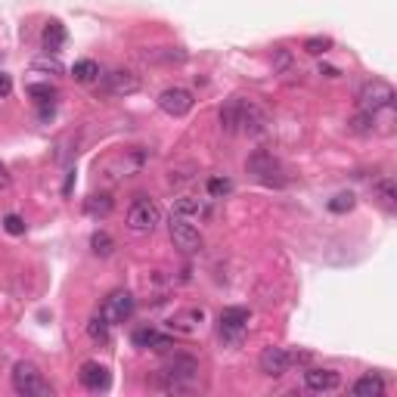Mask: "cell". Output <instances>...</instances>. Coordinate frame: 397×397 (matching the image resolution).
I'll return each instance as SVG.
<instances>
[{
    "instance_id": "1",
    "label": "cell",
    "mask_w": 397,
    "mask_h": 397,
    "mask_svg": "<svg viewBox=\"0 0 397 397\" xmlns=\"http://www.w3.org/2000/svg\"><path fill=\"white\" fill-rule=\"evenodd\" d=\"M152 385H156L158 391H168V394L193 391V388L199 385V360L190 357V354H174L156 373Z\"/></svg>"
},
{
    "instance_id": "2",
    "label": "cell",
    "mask_w": 397,
    "mask_h": 397,
    "mask_svg": "<svg viewBox=\"0 0 397 397\" xmlns=\"http://www.w3.org/2000/svg\"><path fill=\"white\" fill-rule=\"evenodd\" d=\"M10 382H13V391L22 397H53V388L44 382V373L34 364H29V360H19L13 366Z\"/></svg>"
},
{
    "instance_id": "3",
    "label": "cell",
    "mask_w": 397,
    "mask_h": 397,
    "mask_svg": "<svg viewBox=\"0 0 397 397\" xmlns=\"http://www.w3.org/2000/svg\"><path fill=\"white\" fill-rule=\"evenodd\" d=\"M158 224H162V208L156 205L149 196H137L134 202H130V208H128V227H130V233H152Z\"/></svg>"
},
{
    "instance_id": "4",
    "label": "cell",
    "mask_w": 397,
    "mask_h": 397,
    "mask_svg": "<svg viewBox=\"0 0 397 397\" xmlns=\"http://www.w3.org/2000/svg\"><path fill=\"white\" fill-rule=\"evenodd\" d=\"M394 87L388 84V81H382V78H373V81H366L364 87L357 90V106L364 109V112H382V109H391L394 106Z\"/></svg>"
},
{
    "instance_id": "5",
    "label": "cell",
    "mask_w": 397,
    "mask_h": 397,
    "mask_svg": "<svg viewBox=\"0 0 397 397\" xmlns=\"http://www.w3.org/2000/svg\"><path fill=\"white\" fill-rule=\"evenodd\" d=\"M168 236H171L174 248H180L183 255H196L202 248V233L193 227V220L177 218V214H171V220H168Z\"/></svg>"
},
{
    "instance_id": "6",
    "label": "cell",
    "mask_w": 397,
    "mask_h": 397,
    "mask_svg": "<svg viewBox=\"0 0 397 397\" xmlns=\"http://www.w3.org/2000/svg\"><path fill=\"white\" fill-rule=\"evenodd\" d=\"M248 313L246 308H224L218 317V329H220V338L227 341V345H239L242 338H246L248 332Z\"/></svg>"
},
{
    "instance_id": "7",
    "label": "cell",
    "mask_w": 397,
    "mask_h": 397,
    "mask_svg": "<svg viewBox=\"0 0 397 397\" xmlns=\"http://www.w3.org/2000/svg\"><path fill=\"white\" fill-rule=\"evenodd\" d=\"M270 124V115L267 109L261 106V103L255 100H246V96H239V130L248 137H261L264 130H267Z\"/></svg>"
},
{
    "instance_id": "8",
    "label": "cell",
    "mask_w": 397,
    "mask_h": 397,
    "mask_svg": "<svg viewBox=\"0 0 397 397\" xmlns=\"http://www.w3.org/2000/svg\"><path fill=\"white\" fill-rule=\"evenodd\" d=\"M295 360H304V354H289L285 347H264L261 357H257V366H261L264 375L280 379V375L289 373V366L295 364Z\"/></svg>"
},
{
    "instance_id": "9",
    "label": "cell",
    "mask_w": 397,
    "mask_h": 397,
    "mask_svg": "<svg viewBox=\"0 0 397 397\" xmlns=\"http://www.w3.org/2000/svg\"><path fill=\"white\" fill-rule=\"evenodd\" d=\"M248 171H252L264 186H283V183H285L283 165L276 162L270 152H255V156L248 158Z\"/></svg>"
},
{
    "instance_id": "10",
    "label": "cell",
    "mask_w": 397,
    "mask_h": 397,
    "mask_svg": "<svg viewBox=\"0 0 397 397\" xmlns=\"http://www.w3.org/2000/svg\"><path fill=\"white\" fill-rule=\"evenodd\" d=\"M193 103L196 100H193V93L186 87H165L158 93V109L171 118H183L193 109Z\"/></svg>"
},
{
    "instance_id": "11",
    "label": "cell",
    "mask_w": 397,
    "mask_h": 397,
    "mask_svg": "<svg viewBox=\"0 0 397 397\" xmlns=\"http://www.w3.org/2000/svg\"><path fill=\"white\" fill-rule=\"evenodd\" d=\"M134 308H137L134 295H130V292H124V289H118V292H112V295L106 298V301H103L100 313L115 326V323H124V320H130Z\"/></svg>"
},
{
    "instance_id": "12",
    "label": "cell",
    "mask_w": 397,
    "mask_h": 397,
    "mask_svg": "<svg viewBox=\"0 0 397 397\" xmlns=\"http://www.w3.org/2000/svg\"><path fill=\"white\" fill-rule=\"evenodd\" d=\"M103 84L112 96H130L140 90V75L130 72V68H115V72L103 75Z\"/></svg>"
},
{
    "instance_id": "13",
    "label": "cell",
    "mask_w": 397,
    "mask_h": 397,
    "mask_svg": "<svg viewBox=\"0 0 397 397\" xmlns=\"http://www.w3.org/2000/svg\"><path fill=\"white\" fill-rule=\"evenodd\" d=\"M304 388L313 394H332L341 388V375L336 373V369H308L304 373Z\"/></svg>"
},
{
    "instance_id": "14",
    "label": "cell",
    "mask_w": 397,
    "mask_h": 397,
    "mask_svg": "<svg viewBox=\"0 0 397 397\" xmlns=\"http://www.w3.org/2000/svg\"><path fill=\"white\" fill-rule=\"evenodd\" d=\"M78 379H81V385H84L87 391H109V385H112V375H109V369L103 366V364H96V360L81 364Z\"/></svg>"
},
{
    "instance_id": "15",
    "label": "cell",
    "mask_w": 397,
    "mask_h": 397,
    "mask_svg": "<svg viewBox=\"0 0 397 397\" xmlns=\"http://www.w3.org/2000/svg\"><path fill=\"white\" fill-rule=\"evenodd\" d=\"M174 214L177 218H186V220H202L211 214V205L205 199H193V196H183L174 202Z\"/></svg>"
},
{
    "instance_id": "16",
    "label": "cell",
    "mask_w": 397,
    "mask_h": 397,
    "mask_svg": "<svg viewBox=\"0 0 397 397\" xmlns=\"http://www.w3.org/2000/svg\"><path fill=\"white\" fill-rule=\"evenodd\" d=\"M137 347H152V351H165V347H171V336L168 332H158L152 329V326H143V329H137L134 336H130Z\"/></svg>"
},
{
    "instance_id": "17",
    "label": "cell",
    "mask_w": 397,
    "mask_h": 397,
    "mask_svg": "<svg viewBox=\"0 0 397 397\" xmlns=\"http://www.w3.org/2000/svg\"><path fill=\"white\" fill-rule=\"evenodd\" d=\"M202 320H205V310L202 308H193V310H183V313H177V317H171V329H177V332H196L199 326H202Z\"/></svg>"
},
{
    "instance_id": "18",
    "label": "cell",
    "mask_w": 397,
    "mask_h": 397,
    "mask_svg": "<svg viewBox=\"0 0 397 397\" xmlns=\"http://www.w3.org/2000/svg\"><path fill=\"white\" fill-rule=\"evenodd\" d=\"M351 394L354 397H382L385 394V382H382L379 375H373V373L360 375V379L351 385Z\"/></svg>"
},
{
    "instance_id": "19",
    "label": "cell",
    "mask_w": 397,
    "mask_h": 397,
    "mask_svg": "<svg viewBox=\"0 0 397 397\" xmlns=\"http://www.w3.org/2000/svg\"><path fill=\"white\" fill-rule=\"evenodd\" d=\"M115 208V199L109 196V193H93L87 202H84V211L90 214V218H109Z\"/></svg>"
},
{
    "instance_id": "20",
    "label": "cell",
    "mask_w": 397,
    "mask_h": 397,
    "mask_svg": "<svg viewBox=\"0 0 397 397\" xmlns=\"http://www.w3.org/2000/svg\"><path fill=\"white\" fill-rule=\"evenodd\" d=\"M220 128L227 134H239V96H233L220 106Z\"/></svg>"
},
{
    "instance_id": "21",
    "label": "cell",
    "mask_w": 397,
    "mask_h": 397,
    "mask_svg": "<svg viewBox=\"0 0 397 397\" xmlns=\"http://www.w3.org/2000/svg\"><path fill=\"white\" fill-rule=\"evenodd\" d=\"M66 25L62 22H57V19H53V22H47V29H44V47H47V53H57L62 44H66Z\"/></svg>"
},
{
    "instance_id": "22",
    "label": "cell",
    "mask_w": 397,
    "mask_h": 397,
    "mask_svg": "<svg viewBox=\"0 0 397 397\" xmlns=\"http://www.w3.org/2000/svg\"><path fill=\"white\" fill-rule=\"evenodd\" d=\"M72 78L81 81V84H90V81L100 78V66H96L93 59H78L72 66Z\"/></svg>"
},
{
    "instance_id": "23",
    "label": "cell",
    "mask_w": 397,
    "mask_h": 397,
    "mask_svg": "<svg viewBox=\"0 0 397 397\" xmlns=\"http://www.w3.org/2000/svg\"><path fill=\"white\" fill-rule=\"evenodd\" d=\"M90 248H93L96 257H109L115 252V239L106 233V230H96V233L90 236Z\"/></svg>"
},
{
    "instance_id": "24",
    "label": "cell",
    "mask_w": 397,
    "mask_h": 397,
    "mask_svg": "<svg viewBox=\"0 0 397 397\" xmlns=\"http://www.w3.org/2000/svg\"><path fill=\"white\" fill-rule=\"evenodd\" d=\"M373 190H375V196L385 202L388 211H394V208H397V186H394V180L391 177H382L379 183L373 186Z\"/></svg>"
},
{
    "instance_id": "25",
    "label": "cell",
    "mask_w": 397,
    "mask_h": 397,
    "mask_svg": "<svg viewBox=\"0 0 397 397\" xmlns=\"http://www.w3.org/2000/svg\"><path fill=\"white\" fill-rule=\"evenodd\" d=\"M87 336L93 341H109V336H112V323H109L103 313H96V317H90V323H87Z\"/></svg>"
},
{
    "instance_id": "26",
    "label": "cell",
    "mask_w": 397,
    "mask_h": 397,
    "mask_svg": "<svg viewBox=\"0 0 397 397\" xmlns=\"http://www.w3.org/2000/svg\"><path fill=\"white\" fill-rule=\"evenodd\" d=\"M354 202H357V199H354V193H338V196L329 202V211L345 214V211H351V208H354Z\"/></svg>"
},
{
    "instance_id": "27",
    "label": "cell",
    "mask_w": 397,
    "mask_h": 397,
    "mask_svg": "<svg viewBox=\"0 0 397 397\" xmlns=\"http://www.w3.org/2000/svg\"><path fill=\"white\" fill-rule=\"evenodd\" d=\"M230 190H233V183H230L227 177H211V180H208V196H211V199L227 196Z\"/></svg>"
},
{
    "instance_id": "28",
    "label": "cell",
    "mask_w": 397,
    "mask_h": 397,
    "mask_svg": "<svg viewBox=\"0 0 397 397\" xmlns=\"http://www.w3.org/2000/svg\"><path fill=\"white\" fill-rule=\"evenodd\" d=\"M351 130L354 134H366V130H373V112H364V109H360V115L351 118Z\"/></svg>"
},
{
    "instance_id": "29",
    "label": "cell",
    "mask_w": 397,
    "mask_h": 397,
    "mask_svg": "<svg viewBox=\"0 0 397 397\" xmlns=\"http://www.w3.org/2000/svg\"><path fill=\"white\" fill-rule=\"evenodd\" d=\"M332 47V38H308L304 40V50L310 53V57H320V53H326Z\"/></svg>"
},
{
    "instance_id": "30",
    "label": "cell",
    "mask_w": 397,
    "mask_h": 397,
    "mask_svg": "<svg viewBox=\"0 0 397 397\" xmlns=\"http://www.w3.org/2000/svg\"><path fill=\"white\" fill-rule=\"evenodd\" d=\"M29 93H31L38 103H50L53 96H57V87H53V84H31Z\"/></svg>"
},
{
    "instance_id": "31",
    "label": "cell",
    "mask_w": 397,
    "mask_h": 397,
    "mask_svg": "<svg viewBox=\"0 0 397 397\" xmlns=\"http://www.w3.org/2000/svg\"><path fill=\"white\" fill-rule=\"evenodd\" d=\"M3 230L10 236H22L25 233V220L19 218V214H6V218H3Z\"/></svg>"
},
{
    "instance_id": "32",
    "label": "cell",
    "mask_w": 397,
    "mask_h": 397,
    "mask_svg": "<svg viewBox=\"0 0 397 397\" xmlns=\"http://www.w3.org/2000/svg\"><path fill=\"white\" fill-rule=\"evenodd\" d=\"M34 68H38V72L44 68V72H50V75H59V72H62L59 59H50V57H47V59H38V62H34Z\"/></svg>"
},
{
    "instance_id": "33",
    "label": "cell",
    "mask_w": 397,
    "mask_h": 397,
    "mask_svg": "<svg viewBox=\"0 0 397 397\" xmlns=\"http://www.w3.org/2000/svg\"><path fill=\"white\" fill-rule=\"evenodd\" d=\"M10 90H13L10 75H3V72H0V96H10Z\"/></svg>"
},
{
    "instance_id": "34",
    "label": "cell",
    "mask_w": 397,
    "mask_h": 397,
    "mask_svg": "<svg viewBox=\"0 0 397 397\" xmlns=\"http://www.w3.org/2000/svg\"><path fill=\"white\" fill-rule=\"evenodd\" d=\"M10 186V171H6V165L0 162V190H6Z\"/></svg>"
}]
</instances>
